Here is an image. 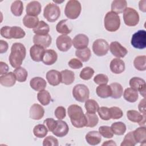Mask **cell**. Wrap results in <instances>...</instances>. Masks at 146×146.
<instances>
[{
	"instance_id": "60",
	"label": "cell",
	"mask_w": 146,
	"mask_h": 146,
	"mask_svg": "<svg viewBox=\"0 0 146 146\" xmlns=\"http://www.w3.org/2000/svg\"><path fill=\"white\" fill-rule=\"evenodd\" d=\"M102 146H105V145H107V146H108V145H112V146H116V143L113 141V140H107V141H106L105 142H104L102 144Z\"/></svg>"
},
{
	"instance_id": "40",
	"label": "cell",
	"mask_w": 146,
	"mask_h": 146,
	"mask_svg": "<svg viewBox=\"0 0 146 146\" xmlns=\"http://www.w3.org/2000/svg\"><path fill=\"white\" fill-rule=\"evenodd\" d=\"M11 11L16 17H20L23 11V5L21 1H15L11 5Z\"/></svg>"
},
{
	"instance_id": "46",
	"label": "cell",
	"mask_w": 146,
	"mask_h": 146,
	"mask_svg": "<svg viewBox=\"0 0 146 146\" xmlns=\"http://www.w3.org/2000/svg\"><path fill=\"white\" fill-rule=\"evenodd\" d=\"M94 70L90 67H86L82 69L80 73V78L84 80H90L94 74Z\"/></svg>"
},
{
	"instance_id": "24",
	"label": "cell",
	"mask_w": 146,
	"mask_h": 146,
	"mask_svg": "<svg viewBox=\"0 0 146 146\" xmlns=\"http://www.w3.org/2000/svg\"><path fill=\"white\" fill-rule=\"evenodd\" d=\"M30 85L31 88L36 91L44 90L46 87L47 83L46 80L41 77H34L30 80Z\"/></svg>"
},
{
	"instance_id": "33",
	"label": "cell",
	"mask_w": 146,
	"mask_h": 146,
	"mask_svg": "<svg viewBox=\"0 0 146 146\" xmlns=\"http://www.w3.org/2000/svg\"><path fill=\"white\" fill-rule=\"evenodd\" d=\"M26 33L25 31L20 27L12 26L9 30L10 39H21L25 37Z\"/></svg>"
},
{
	"instance_id": "61",
	"label": "cell",
	"mask_w": 146,
	"mask_h": 146,
	"mask_svg": "<svg viewBox=\"0 0 146 146\" xmlns=\"http://www.w3.org/2000/svg\"><path fill=\"white\" fill-rule=\"evenodd\" d=\"M145 87H146V86H143L141 88H140L138 91H139L140 95H141V96H143L144 98L145 96Z\"/></svg>"
},
{
	"instance_id": "8",
	"label": "cell",
	"mask_w": 146,
	"mask_h": 146,
	"mask_svg": "<svg viewBox=\"0 0 146 146\" xmlns=\"http://www.w3.org/2000/svg\"><path fill=\"white\" fill-rule=\"evenodd\" d=\"M131 43L132 46L137 49H144L146 47V31L140 30L132 35Z\"/></svg>"
},
{
	"instance_id": "52",
	"label": "cell",
	"mask_w": 146,
	"mask_h": 146,
	"mask_svg": "<svg viewBox=\"0 0 146 146\" xmlns=\"http://www.w3.org/2000/svg\"><path fill=\"white\" fill-rule=\"evenodd\" d=\"M43 123L47 128L48 131L52 132L56 127L57 120H55L52 118H47L44 120Z\"/></svg>"
},
{
	"instance_id": "32",
	"label": "cell",
	"mask_w": 146,
	"mask_h": 146,
	"mask_svg": "<svg viewBox=\"0 0 146 146\" xmlns=\"http://www.w3.org/2000/svg\"><path fill=\"white\" fill-rule=\"evenodd\" d=\"M110 86L112 91V94L111 97L113 99L120 98L123 93V88L122 86L120 83L114 82L111 83Z\"/></svg>"
},
{
	"instance_id": "54",
	"label": "cell",
	"mask_w": 146,
	"mask_h": 146,
	"mask_svg": "<svg viewBox=\"0 0 146 146\" xmlns=\"http://www.w3.org/2000/svg\"><path fill=\"white\" fill-rule=\"evenodd\" d=\"M70 67L73 69H79L83 67V63L81 60L76 58L71 59L68 63Z\"/></svg>"
},
{
	"instance_id": "27",
	"label": "cell",
	"mask_w": 146,
	"mask_h": 146,
	"mask_svg": "<svg viewBox=\"0 0 146 146\" xmlns=\"http://www.w3.org/2000/svg\"><path fill=\"white\" fill-rule=\"evenodd\" d=\"M135 139L137 143L141 145L145 144L146 141V129L145 127L141 126L133 131Z\"/></svg>"
},
{
	"instance_id": "1",
	"label": "cell",
	"mask_w": 146,
	"mask_h": 146,
	"mask_svg": "<svg viewBox=\"0 0 146 146\" xmlns=\"http://www.w3.org/2000/svg\"><path fill=\"white\" fill-rule=\"evenodd\" d=\"M67 112L72 125L78 128L86 127L87 119L81 107L77 104H72L68 107Z\"/></svg>"
},
{
	"instance_id": "31",
	"label": "cell",
	"mask_w": 146,
	"mask_h": 146,
	"mask_svg": "<svg viewBox=\"0 0 146 146\" xmlns=\"http://www.w3.org/2000/svg\"><path fill=\"white\" fill-rule=\"evenodd\" d=\"M49 31V25L43 21H39L38 25L34 29H33V32L36 35H45L48 34Z\"/></svg>"
},
{
	"instance_id": "18",
	"label": "cell",
	"mask_w": 146,
	"mask_h": 146,
	"mask_svg": "<svg viewBox=\"0 0 146 146\" xmlns=\"http://www.w3.org/2000/svg\"><path fill=\"white\" fill-rule=\"evenodd\" d=\"M69 131V128L66 121L61 120H57V125L52 133L58 137H63L66 136Z\"/></svg>"
},
{
	"instance_id": "16",
	"label": "cell",
	"mask_w": 146,
	"mask_h": 146,
	"mask_svg": "<svg viewBox=\"0 0 146 146\" xmlns=\"http://www.w3.org/2000/svg\"><path fill=\"white\" fill-rule=\"evenodd\" d=\"M33 40L34 44L40 46L44 48L48 47L52 42L51 36L49 34L45 35H39L35 34L33 36Z\"/></svg>"
},
{
	"instance_id": "36",
	"label": "cell",
	"mask_w": 146,
	"mask_h": 146,
	"mask_svg": "<svg viewBox=\"0 0 146 146\" xmlns=\"http://www.w3.org/2000/svg\"><path fill=\"white\" fill-rule=\"evenodd\" d=\"M37 99L39 102L43 106L48 105L51 100L50 94L48 91L44 90L40 91L38 93Z\"/></svg>"
},
{
	"instance_id": "45",
	"label": "cell",
	"mask_w": 146,
	"mask_h": 146,
	"mask_svg": "<svg viewBox=\"0 0 146 146\" xmlns=\"http://www.w3.org/2000/svg\"><path fill=\"white\" fill-rule=\"evenodd\" d=\"M136 143L137 142L133 135V131H131L126 134L120 145L121 146H134L136 144Z\"/></svg>"
},
{
	"instance_id": "51",
	"label": "cell",
	"mask_w": 146,
	"mask_h": 146,
	"mask_svg": "<svg viewBox=\"0 0 146 146\" xmlns=\"http://www.w3.org/2000/svg\"><path fill=\"white\" fill-rule=\"evenodd\" d=\"M58 139L52 136H47L43 141V146H58Z\"/></svg>"
},
{
	"instance_id": "39",
	"label": "cell",
	"mask_w": 146,
	"mask_h": 146,
	"mask_svg": "<svg viewBox=\"0 0 146 146\" xmlns=\"http://www.w3.org/2000/svg\"><path fill=\"white\" fill-rule=\"evenodd\" d=\"M14 74L15 75V76L16 78V79L19 82H24L26 80L28 73L27 70L22 67H19L18 68H16L14 71Z\"/></svg>"
},
{
	"instance_id": "50",
	"label": "cell",
	"mask_w": 146,
	"mask_h": 146,
	"mask_svg": "<svg viewBox=\"0 0 146 146\" xmlns=\"http://www.w3.org/2000/svg\"><path fill=\"white\" fill-rule=\"evenodd\" d=\"M94 81L96 84L99 85L107 84L108 82V78L105 74H99L94 77Z\"/></svg>"
},
{
	"instance_id": "49",
	"label": "cell",
	"mask_w": 146,
	"mask_h": 146,
	"mask_svg": "<svg viewBox=\"0 0 146 146\" xmlns=\"http://www.w3.org/2000/svg\"><path fill=\"white\" fill-rule=\"evenodd\" d=\"M111 119H118L123 116V113L122 110L117 107H112L110 108Z\"/></svg>"
},
{
	"instance_id": "34",
	"label": "cell",
	"mask_w": 146,
	"mask_h": 146,
	"mask_svg": "<svg viewBox=\"0 0 146 146\" xmlns=\"http://www.w3.org/2000/svg\"><path fill=\"white\" fill-rule=\"evenodd\" d=\"M67 19H63L57 23L56 30L58 33L62 35H67L71 32L72 29L67 25Z\"/></svg>"
},
{
	"instance_id": "3",
	"label": "cell",
	"mask_w": 146,
	"mask_h": 146,
	"mask_svg": "<svg viewBox=\"0 0 146 146\" xmlns=\"http://www.w3.org/2000/svg\"><path fill=\"white\" fill-rule=\"evenodd\" d=\"M105 29L110 32L117 31L120 26V18L118 14L112 11H108L104 19Z\"/></svg>"
},
{
	"instance_id": "59",
	"label": "cell",
	"mask_w": 146,
	"mask_h": 146,
	"mask_svg": "<svg viewBox=\"0 0 146 146\" xmlns=\"http://www.w3.org/2000/svg\"><path fill=\"white\" fill-rule=\"evenodd\" d=\"M139 7L140 11L145 13L146 11V1L143 0L139 1Z\"/></svg>"
},
{
	"instance_id": "38",
	"label": "cell",
	"mask_w": 146,
	"mask_h": 146,
	"mask_svg": "<svg viewBox=\"0 0 146 146\" xmlns=\"http://www.w3.org/2000/svg\"><path fill=\"white\" fill-rule=\"evenodd\" d=\"M133 65L137 70L145 71L146 70V56L140 55L136 56L133 60Z\"/></svg>"
},
{
	"instance_id": "21",
	"label": "cell",
	"mask_w": 146,
	"mask_h": 146,
	"mask_svg": "<svg viewBox=\"0 0 146 146\" xmlns=\"http://www.w3.org/2000/svg\"><path fill=\"white\" fill-rule=\"evenodd\" d=\"M110 67L113 73L115 74H121L125 70V63L119 58H114L111 60Z\"/></svg>"
},
{
	"instance_id": "20",
	"label": "cell",
	"mask_w": 146,
	"mask_h": 146,
	"mask_svg": "<svg viewBox=\"0 0 146 146\" xmlns=\"http://www.w3.org/2000/svg\"><path fill=\"white\" fill-rule=\"evenodd\" d=\"M58 59L56 52L52 49L46 50L42 58V62L46 65H52L54 64Z\"/></svg>"
},
{
	"instance_id": "2",
	"label": "cell",
	"mask_w": 146,
	"mask_h": 146,
	"mask_svg": "<svg viewBox=\"0 0 146 146\" xmlns=\"http://www.w3.org/2000/svg\"><path fill=\"white\" fill-rule=\"evenodd\" d=\"M26 55L25 46L21 43H14L12 44L11 52L9 57L10 64L14 68L21 67Z\"/></svg>"
},
{
	"instance_id": "14",
	"label": "cell",
	"mask_w": 146,
	"mask_h": 146,
	"mask_svg": "<svg viewBox=\"0 0 146 146\" xmlns=\"http://www.w3.org/2000/svg\"><path fill=\"white\" fill-rule=\"evenodd\" d=\"M45 50V48L37 44H34L30 49V55L31 58L33 60L36 62L42 61L43 56Z\"/></svg>"
},
{
	"instance_id": "17",
	"label": "cell",
	"mask_w": 146,
	"mask_h": 146,
	"mask_svg": "<svg viewBox=\"0 0 146 146\" xmlns=\"http://www.w3.org/2000/svg\"><path fill=\"white\" fill-rule=\"evenodd\" d=\"M46 79L50 85L58 86L61 83L60 72L55 70H51L46 73Z\"/></svg>"
},
{
	"instance_id": "10",
	"label": "cell",
	"mask_w": 146,
	"mask_h": 146,
	"mask_svg": "<svg viewBox=\"0 0 146 146\" xmlns=\"http://www.w3.org/2000/svg\"><path fill=\"white\" fill-rule=\"evenodd\" d=\"M56 44L59 50L62 52H66L71 48L72 45V39L67 35H61L57 38Z\"/></svg>"
},
{
	"instance_id": "5",
	"label": "cell",
	"mask_w": 146,
	"mask_h": 146,
	"mask_svg": "<svg viewBox=\"0 0 146 146\" xmlns=\"http://www.w3.org/2000/svg\"><path fill=\"white\" fill-rule=\"evenodd\" d=\"M60 15L59 7L53 3H48L44 7L43 16L50 22H54L58 20Z\"/></svg>"
},
{
	"instance_id": "25",
	"label": "cell",
	"mask_w": 146,
	"mask_h": 146,
	"mask_svg": "<svg viewBox=\"0 0 146 146\" xmlns=\"http://www.w3.org/2000/svg\"><path fill=\"white\" fill-rule=\"evenodd\" d=\"M127 6V2L125 0H114L111 3V11L117 14H121L123 13Z\"/></svg>"
},
{
	"instance_id": "15",
	"label": "cell",
	"mask_w": 146,
	"mask_h": 146,
	"mask_svg": "<svg viewBox=\"0 0 146 146\" xmlns=\"http://www.w3.org/2000/svg\"><path fill=\"white\" fill-rule=\"evenodd\" d=\"M44 114V110L43 107L37 103L33 104L29 111L30 117L33 120H38L42 119Z\"/></svg>"
},
{
	"instance_id": "41",
	"label": "cell",
	"mask_w": 146,
	"mask_h": 146,
	"mask_svg": "<svg viewBox=\"0 0 146 146\" xmlns=\"http://www.w3.org/2000/svg\"><path fill=\"white\" fill-rule=\"evenodd\" d=\"M47 133L48 129L44 124H38L35 125L33 129V133L34 136L38 138L44 137Z\"/></svg>"
},
{
	"instance_id": "44",
	"label": "cell",
	"mask_w": 146,
	"mask_h": 146,
	"mask_svg": "<svg viewBox=\"0 0 146 146\" xmlns=\"http://www.w3.org/2000/svg\"><path fill=\"white\" fill-rule=\"evenodd\" d=\"M85 116L87 119V124L86 127L92 128L98 124L99 119L95 113H88L86 112Z\"/></svg>"
},
{
	"instance_id": "12",
	"label": "cell",
	"mask_w": 146,
	"mask_h": 146,
	"mask_svg": "<svg viewBox=\"0 0 146 146\" xmlns=\"http://www.w3.org/2000/svg\"><path fill=\"white\" fill-rule=\"evenodd\" d=\"M127 116L131 121L138 123L140 126L145 127L146 115H142L136 110H129L127 112Z\"/></svg>"
},
{
	"instance_id": "29",
	"label": "cell",
	"mask_w": 146,
	"mask_h": 146,
	"mask_svg": "<svg viewBox=\"0 0 146 146\" xmlns=\"http://www.w3.org/2000/svg\"><path fill=\"white\" fill-rule=\"evenodd\" d=\"M96 92L97 95L101 98H107L111 97L112 94L111 88L110 85L101 84L96 87Z\"/></svg>"
},
{
	"instance_id": "23",
	"label": "cell",
	"mask_w": 146,
	"mask_h": 146,
	"mask_svg": "<svg viewBox=\"0 0 146 146\" xmlns=\"http://www.w3.org/2000/svg\"><path fill=\"white\" fill-rule=\"evenodd\" d=\"M86 141L91 145H96L99 144L102 140V136L99 131H92L88 132L85 137Z\"/></svg>"
},
{
	"instance_id": "19",
	"label": "cell",
	"mask_w": 146,
	"mask_h": 146,
	"mask_svg": "<svg viewBox=\"0 0 146 146\" xmlns=\"http://www.w3.org/2000/svg\"><path fill=\"white\" fill-rule=\"evenodd\" d=\"M42 6L40 3L36 1H33L29 2L26 8V14L29 15L37 17L41 12Z\"/></svg>"
},
{
	"instance_id": "47",
	"label": "cell",
	"mask_w": 146,
	"mask_h": 146,
	"mask_svg": "<svg viewBox=\"0 0 146 146\" xmlns=\"http://www.w3.org/2000/svg\"><path fill=\"white\" fill-rule=\"evenodd\" d=\"M99 132L101 136L107 139L112 138L113 136V133L111 128V127L107 125L100 126L99 128Z\"/></svg>"
},
{
	"instance_id": "6",
	"label": "cell",
	"mask_w": 146,
	"mask_h": 146,
	"mask_svg": "<svg viewBox=\"0 0 146 146\" xmlns=\"http://www.w3.org/2000/svg\"><path fill=\"white\" fill-rule=\"evenodd\" d=\"M72 95L76 100L83 103L88 99L90 96V91L86 85L78 84L74 87L72 90Z\"/></svg>"
},
{
	"instance_id": "30",
	"label": "cell",
	"mask_w": 146,
	"mask_h": 146,
	"mask_svg": "<svg viewBox=\"0 0 146 146\" xmlns=\"http://www.w3.org/2000/svg\"><path fill=\"white\" fill-rule=\"evenodd\" d=\"M22 21L24 26L29 29H34L39 22L38 17L29 15L27 14L25 15Z\"/></svg>"
},
{
	"instance_id": "13",
	"label": "cell",
	"mask_w": 146,
	"mask_h": 146,
	"mask_svg": "<svg viewBox=\"0 0 146 146\" xmlns=\"http://www.w3.org/2000/svg\"><path fill=\"white\" fill-rule=\"evenodd\" d=\"M74 47L77 50L83 49L87 47L89 43L88 36L83 34H79L74 38L72 40Z\"/></svg>"
},
{
	"instance_id": "28",
	"label": "cell",
	"mask_w": 146,
	"mask_h": 146,
	"mask_svg": "<svg viewBox=\"0 0 146 146\" xmlns=\"http://www.w3.org/2000/svg\"><path fill=\"white\" fill-rule=\"evenodd\" d=\"M124 99L130 103H134L138 99V91L131 87L127 88L123 93Z\"/></svg>"
},
{
	"instance_id": "35",
	"label": "cell",
	"mask_w": 146,
	"mask_h": 146,
	"mask_svg": "<svg viewBox=\"0 0 146 146\" xmlns=\"http://www.w3.org/2000/svg\"><path fill=\"white\" fill-rule=\"evenodd\" d=\"M75 55L80 60L86 62L90 59L91 56V52L89 48L86 47L85 48L76 50Z\"/></svg>"
},
{
	"instance_id": "53",
	"label": "cell",
	"mask_w": 146,
	"mask_h": 146,
	"mask_svg": "<svg viewBox=\"0 0 146 146\" xmlns=\"http://www.w3.org/2000/svg\"><path fill=\"white\" fill-rule=\"evenodd\" d=\"M54 113H55V117L58 120H62L66 117V109L63 106H59L55 109Z\"/></svg>"
},
{
	"instance_id": "42",
	"label": "cell",
	"mask_w": 146,
	"mask_h": 146,
	"mask_svg": "<svg viewBox=\"0 0 146 146\" xmlns=\"http://www.w3.org/2000/svg\"><path fill=\"white\" fill-rule=\"evenodd\" d=\"M84 107L88 113H96L99 108L98 103L94 99L87 100L85 102Z\"/></svg>"
},
{
	"instance_id": "11",
	"label": "cell",
	"mask_w": 146,
	"mask_h": 146,
	"mask_svg": "<svg viewBox=\"0 0 146 146\" xmlns=\"http://www.w3.org/2000/svg\"><path fill=\"white\" fill-rule=\"evenodd\" d=\"M112 54L117 58H124L128 53V51L120 43L114 41L111 43L109 48Z\"/></svg>"
},
{
	"instance_id": "56",
	"label": "cell",
	"mask_w": 146,
	"mask_h": 146,
	"mask_svg": "<svg viewBox=\"0 0 146 146\" xmlns=\"http://www.w3.org/2000/svg\"><path fill=\"white\" fill-rule=\"evenodd\" d=\"M138 109L139 111L142 113V115H146V108H145V99H143L138 105Z\"/></svg>"
},
{
	"instance_id": "4",
	"label": "cell",
	"mask_w": 146,
	"mask_h": 146,
	"mask_svg": "<svg viewBox=\"0 0 146 146\" xmlns=\"http://www.w3.org/2000/svg\"><path fill=\"white\" fill-rule=\"evenodd\" d=\"M81 11L82 6L80 3L76 0H70L66 3L64 14L68 19H75L80 15Z\"/></svg>"
},
{
	"instance_id": "57",
	"label": "cell",
	"mask_w": 146,
	"mask_h": 146,
	"mask_svg": "<svg viewBox=\"0 0 146 146\" xmlns=\"http://www.w3.org/2000/svg\"><path fill=\"white\" fill-rule=\"evenodd\" d=\"M9 71V66L8 65L3 62H0V75H2L6 73H7Z\"/></svg>"
},
{
	"instance_id": "7",
	"label": "cell",
	"mask_w": 146,
	"mask_h": 146,
	"mask_svg": "<svg viewBox=\"0 0 146 146\" xmlns=\"http://www.w3.org/2000/svg\"><path fill=\"white\" fill-rule=\"evenodd\" d=\"M123 20L128 26H135L139 22V15L137 11L131 7H126L123 11Z\"/></svg>"
},
{
	"instance_id": "26",
	"label": "cell",
	"mask_w": 146,
	"mask_h": 146,
	"mask_svg": "<svg viewBox=\"0 0 146 146\" xmlns=\"http://www.w3.org/2000/svg\"><path fill=\"white\" fill-rule=\"evenodd\" d=\"M61 83L66 85L71 84L75 80V74L73 71L68 70L61 71Z\"/></svg>"
},
{
	"instance_id": "9",
	"label": "cell",
	"mask_w": 146,
	"mask_h": 146,
	"mask_svg": "<svg viewBox=\"0 0 146 146\" xmlns=\"http://www.w3.org/2000/svg\"><path fill=\"white\" fill-rule=\"evenodd\" d=\"M110 46L108 42L103 39H96L92 44V50L98 56L106 55L109 50Z\"/></svg>"
},
{
	"instance_id": "22",
	"label": "cell",
	"mask_w": 146,
	"mask_h": 146,
	"mask_svg": "<svg viewBox=\"0 0 146 146\" xmlns=\"http://www.w3.org/2000/svg\"><path fill=\"white\" fill-rule=\"evenodd\" d=\"M16 78L13 72H7L0 76V83L2 86L10 87L15 84Z\"/></svg>"
},
{
	"instance_id": "48",
	"label": "cell",
	"mask_w": 146,
	"mask_h": 146,
	"mask_svg": "<svg viewBox=\"0 0 146 146\" xmlns=\"http://www.w3.org/2000/svg\"><path fill=\"white\" fill-rule=\"evenodd\" d=\"M98 114L103 120H108L111 119V115L110 112V108L107 107H101L99 108L98 110Z\"/></svg>"
},
{
	"instance_id": "58",
	"label": "cell",
	"mask_w": 146,
	"mask_h": 146,
	"mask_svg": "<svg viewBox=\"0 0 146 146\" xmlns=\"http://www.w3.org/2000/svg\"><path fill=\"white\" fill-rule=\"evenodd\" d=\"M8 48H9L8 43L3 40H0V53L3 54L6 52L8 50Z\"/></svg>"
},
{
	"instance_id": "37",
	"label": "cell",
	"mask_w": 146,
	"mask_h": 146,
	"mask_svg": "<svg viewBox=\"0 0 146 146\" xmlns=\"http://www.w3.org/2000/svg\"><path fill=\"white\" fill-rule=\"evenodd\" d=\"M111 128L113 134L116 135H123L126 131V125L121 121L115 122L112 124Z\"/></svg>"
},
{
	"instance_id": "43",
	"label": "cell",
	"mask_w": 146,
	"mask_h": 146,
	"mask_svg": "<svg viewBox=\"0 0 146 146\" xmlns=\"http://www.w3.org/2000/svg\"><path fill=\"white\" fill-rule=\"evenodd\" d=\"M129 84L131 88L137 90V91L140 88L146 86L145 80L139 77H133L131 78L129 80Z\"/></svg>"
},
{
	"instance_id": "55",
	"label": "cell",
	"mask_w": 146,
	"mask_h": 146,
	"mask_svg": "<svg viewBox=\"0 0 146 146\" xmlns=\"http://www.w3.org/2000/svg\"><path fill=\"white\" fill-rule=\"evenodd\" d=\"M10 28V26H3L2 27H1L0 30L1 35L6 39H10V36H9Z\"/></svg>"
}]
</instances>
